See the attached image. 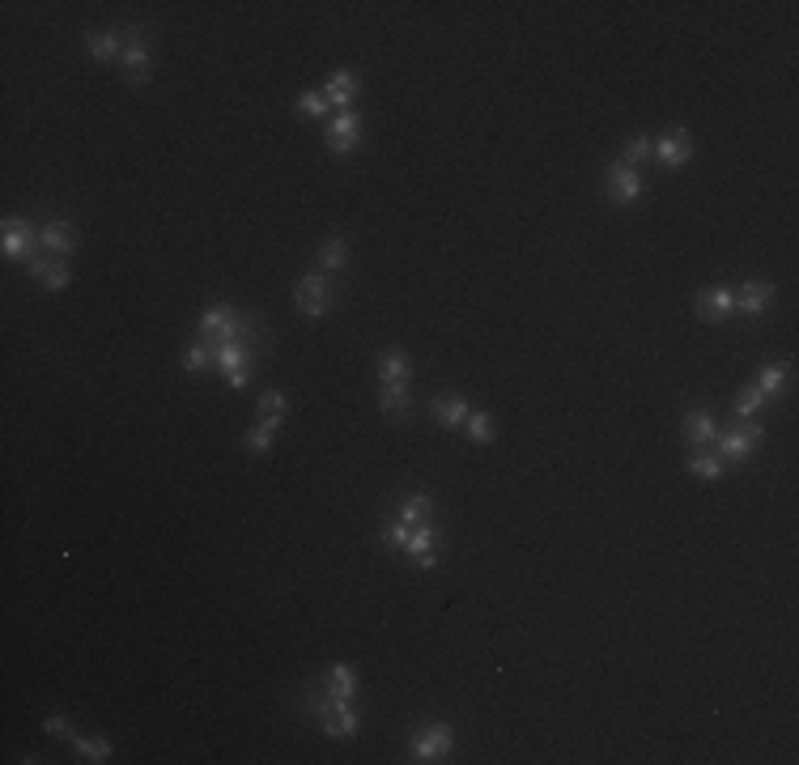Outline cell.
<instances>
[{
  "label": "cell",
  "mask_w": 799,
  "mask_h": 765,
  "mask_svg": "<svg viewBox=\"0 0 799 765\" xmlns=\"http://www.w3.org/2000/svg\"><path fill=\"white\" fill-rule=\"evenodd\" d=\"M85 51L94 56V60H124V34L115 30H90L85 34Z\"/></svg>",
  "instance_id": "obj_18"
},
{
  "label": "cell",
  "mask_w": 799,
  "mask_h": 765,
  "mask_svg": "<svg viewBox=\"0 0 799 765\" xmlns=\"http://www.w3.org/2000/svg\"><path fill=\"white\" fill-rule=\"evenodd\" d=\"M439 544H442L439 527H434V523H417L413 536H408V544H404V553L417 570H434V566H439Z\"/></svg>",
  "instance_id": "obj_6"
},
{
  "label": "cell",
  "mask_w": 799,
  "mask_h": 765,
  "mask_svg": "<svg viewBox=\"0 0 799 765\" xmlns=\"http://www.w3.org/2000/svg\"><path fill=\"white\" fill-rule=\"evenodd\" d=\"M689 473L698 476V481H718L723 476V459L710 456V451H693L689 456Z\"/></svg>",
  "instance_id": "obj_28"
},
{
  "label": "cell",
  "mask_w": 799,
  "mask_h": 765,
  "mask_svg": "<svg viewBox=\"0 0 799 765\" xmlns=\"http://www.w3.org/2000/svg\"><path fill=\"white\" fill-rule=\"evenodd\" d=\"M230 341H239L243 349H251V358L260 361L264 341H268V332L260 327V319H256L251 310H239V319H234V336H230Z\"/></svg>",
  "instance_id": "obj_15"
},
{
  "label": "cell",
  "mask_w": 799,
  "mask_h": 765,
  "mask_svg": "<svg viewBox=\"0 0 799 765\" xmlns=\"http://www.w3.org/2000/svg\"><path fill=\"white\" fill-rule=\"evenodd\" d=\"M651 153H655V141L638 132V136H630V141H625V153H621V162H625V166H638L642 158H651Z\"/></svg>",
  "instance_id": "obj_31"
},
{
  "label": "cell",
  "mask_w": 799,
  "mask_h": 765,
  "mask_svg": "<svg viewBox=\"0 0 799 765\" xmlns=\"http://www.w3.org/2000/svg\"><path fill=\"white\" fill-rule=\"evenodd\" d=\"M294 302L302 315H310V319H319L327 307H332V281L324 277V273H310V277L298 281V290H294Z\"/></svg>",
  "instance_id": "obj_7"
},
{
  "label": "cell",
  "mask_w": 799,
  "mask_h": 765,
  "mask_svg": "<svg viewBox=\"0 0 799 765\" xmlns=\"http://www.w3.org/2000/svg\"><path fill=\"white\" fill-rule=\"evenodd\" d=\"M757 391H761V396H783L786 391V366H766V370L757 375Z\"/></svg>",
  "instance_id": "obj_30"
},
{
  "label": "cell",
  "mask_w": 799,
  "mask_h": 765,
  "mask_svg": "<svg viewBox=\"0 0 799 765\" xmlns=\"http://www.w3.org/2000/svg\"><path fill=\"white\" fill-rule=\"evenodd\" d=\"M48 732L51 735H68V718L65 715H48Z\"/></svg>",
  "instance_id": "obj_37"
},
{
  "label": "cell",
  "mask_w": 799,
  "mask_h": 765,
  "mask_svg": "<svg viewBox=\"0 0 799 765\" xmlns=\"http://www.w3.org/2000/svg\"><path fill=\"white\" fill-rule=\"evenodd\" d=\"M642 170L638 166H625V162H612V166H604V192L612 196L617 204H630V200H638L642 196Z\"/></svg>",
  "instance_id": "obj_5"
},
{
  "label": "cell",
  "mask_w": 799,
  "mask_h": 765,
  "mask_svg": "<svg viewBox=\"0 0 799 765\" xmlns=\"http://www.w3.org/2000/svg\"><path fill=\"white\" fill-rule=\"evenodd\" d=\"M735 302L744 315H766V307L774 302V281H744Z\"/></svg>",
  "instance_id": "obj_17"
},
{
  "label": "cell",
  "mask_w": 799,
  "mask_h": 765,
  "mask_svg": "<svg viewBox=\"0 0 799 765\" xmlns=\"http://www.w3.org/2000/svg\"><path fill=\"white\" fill-rule=\"evenodd\" d=\"M408 536H413V527H408L404 519H387V523H383V544H387V549H400V553H404Z\"/></svg>",
  "instance_id": "obj_33"
},
{
  "label": "cell",
  "mask_w": 799,
  "mask_h": 765,
  "mask_svg": "<svg viewBox=\"0 0 799 765\" xmlns=\"http://www.w3.org/2000/svg\"><path fill=\"white\" fill-rule=\"evenodd\" d=\"M358 90H361L358 73H353V68H336V73L327 77V90H324V98H327V102H332V107H341V111H349V107L358 102Z\"/></svg>",
  "instance_id": "obj_11"
},
{
  "label": "cell",
  "mask_w": 799,
  "mask_h": 765,
  "mask_svg": "<svg viewBox=\"0 0 799 765\" xmlns=\"http://www.w3.org/2000/svg\"><path fill=\"white\" fill-rule=\"evenodd\" d=\"M39 243L48 247L56 260H65V256L77 251V230H73V222H48V226L39 230Z\"/></svg>",
  "instance_id": "obj_12"
},
{
  "label": "cell",
  "mask_w": 799,
  "mask_h": 765,
  "mask_svg": "<svg viewBox=\"0 0 799 765\" xmlns=\"http://www.w3.org/2000/svg\"><path fill=\"white\" fill-rule=\"evenodd\" d=\"M39 230L26 222V217H4V239H0V251L4 260H34L39 256Z\"/></svg>",
  "instance_id": "obj_1"
},
{
  "label": "cell",
  "mask_w": 799,
  "mask_h": 765,
  "mask_svg": "<svg viewBox=\"0 0 799 765\" xmlns=\"http://www.w3.org/2000/svg\"><path fill=\"white\" fill-rule=\"evenodd\" d=\"M358 145H361V115L341 111L332 124H327V149H332L336 158H349Z\"/></svg>",
  "instance_id": "obj_8"
},
{
  "label": "cell",
  "mask_w": 799,
  "mask_h": 765,
  "mask_svg": "<svg viewBox=\"0 0 799 765\" xmlns=\"http://www.w3.org/2000/svg\"><path fill=\"white\" fill-rule=\"evenodd\" d=\"M464 425H468V434H473L476 442H493V417H490V413H476V408H473Z\"/></svg>",
  "instance_id": "obj_34"
},
{
  "label": "cell",
  "mask_w": 799,
  "mask_h": 765,
  "mask_svg": "<svg viewBox=\"0 0 799 765\" xmlns=\"http://www.w3.org/2000/svg\"><path fill=\"white\" fill-rule=\"evenodd\" d=\"M378 408H383L387 417H395V422H404L408 408H413V400H408V383H383V387H378Z\"/></svg>",
  "instance_id": "obj_20"
},
{
  "label": "cell",
  "mask_w": 799,
  "mask_h": 765,
  "mask_svg": "<svg viewBox=\"0 0 799 765\" xmlns=\"http://www.w3.org/2000/svg\"><path fill=\"white\" fill-rule=\"evenodd\" d=\"M324 684L336 693L341 701H353L358 698V672L349 668V664H336V668H327V676H324Z\"/></svg>",
  "instance_id": "obj_24"
},
{
  "label": "cell",
  "mask_w": 799,
  "mask_h": 765,
  "mask_svg": "<svg viewBox=\"0 0 799 765\" xmlns=\"http://www.w3.org/2000/svg\"><path fill=\"white\" fill-rule=\"evenodd\" d=\"M234 319H239V310L226 307V302H213L204 315H200V336L213 344V349H221V344L234 336Z\"/></svg>",
  "instance_id": "obj_9"
},
{
  "label": "cell",
  "mask_w": 799,
  "mask_h": 765,
  "mask_svg": "<svg viewBox=\"0 0 799 765\" xmlns=\"http://www.w3.org/2000/svg\"><path fill=\"white\" fill-rule=\"evenodd\" d=\"M468 400H459V396H442V400H434V417H439V425H447V430H459V425L468 422Z\"/></svg>",
  "instance_id": "obj_23"
},
{
  "label": "cell",
  "mask_w": 799,
  "mask_h": 765,
  "mask_svg": "<svg viewBox=\"0 0 799 765\" xmlns=\"http://www.w3.org/2000/svg\"><path fill=\"white\" fill-rule=\"evenodd\" d=\"M256 408H260V422L277 430V425H281V417L290 413V400H285L281 391H264V396H260V404H256Z\"/></svg>",
  "instance_id": "obj_26"
},
{
  "label": "cell",
  "mask_w": 799,
  "mask_h": 765,
  "mask_svg": "<svg viewBox=\"0 0 799 765\" xmlns=\"http://www.w3.org/2000/svg\"><path fill=\"white\" fill-rule=\"evenodd\" d=\"M430 515H434V498H430V493H408L404 502H400V515H395V519H404L408 527H417V523H430Z\"/></svg>",
  "instance_id": "obj_25"
},
{
  "label": "cell",
  "mask_w": 799,
  "mask_h": 765,
  "mask_svg": "<svg viewBox=\"0 0 799 765\" xmlns=\"http://www.w3.org/2000/svg\"><path fill=\"white\" fill-rule=\"evenodd\" d=\"M358 727H361V715L353 710V701H341L332 715L319 723V732L324 735H332V740H353L358 735Z\"/></svg>",
  "instance_id": "obj_13"
},
{
  "label": "cell",
  "mask_w": 799,
  "mask_h": 765,
  "mask_svg": "<svg viewBox=\"0 0 799 765\" xmlns=\"http://www.w3.org/2000/svg\"><path fill=\"white\" fill-rule=\"evenodd\" d=\"M315 264H319V273H324V277H327V273L336 277L344 264H349V243H344V239H324L319 251H315Z\"/></svg>",
  "instance_id": "obj_19"
},
{
  "label": "cell",
  "mask_w": 799,
  "mask_h": 765,
  "mask_svg": "<svg viewBox=\"0 0 799 765\" xmlns=\"http://www.w3.org/2000/svg\"><path fill=\"white\" fill-rule=\"evenodd\" d=\"M73 744H77V752H82L85 761H111V744L102 735H77Z\"/></svg>",
  "instance_id": "obj_29"
},
{
  "label": "cell",
  "mask_w": 799,
  "mask_h": 765,
  "mask_svg": "<svg viewBox=\"0 0 799 765\" xmlns=\"http://www.w3.org/2000/svg\"><path fill=\"white\" fill-rule=\"evenodd\" d=\"M124 73H128V82L132 85H145L149 82V73H153V56H149V43H145V30L141 26H132L128 34H124Z\"/></svg>",
  "instance_id": "obj_4"
},
{
  "label": "cell",
  "mask_w": 799,
  "mask_h": 765,
  "mask_svg": "<svg viewBox=\"0 0 799 765\" xmlns=\"http://www.w3.org/2000/svg\"><path fill=\"white\" fill-rule=\"evenodd\" d=\"M30 277L34 281H43V290H51V293H60V290H68V264L65 260H48V256H34L30 260Z\"/></svg>",
  "instance_id": "obj_16"
},
{
  "label": "cell",
  "mask_w": 799,
  "mask_h": 765,
  "mask_svg": "<svg viewBox=\"0 0 799 765\" xmlns=\"http://www.w3.org/2000/svg\"><path fill=\"white\" fill-rule=\"evenodd\" d=\"M766 439V430H761V422H752V417H744V422L735 425L732 434H723L718 439V459H732V464H744V459L752 456V447Z\"/></svg>",
  "instance_id": "obj_3"
},
{
  "label": "cell",
  "mask_w": 799,
  "mask_h": 765,
  "mask_svg": "<svg viewBox=\"0 0 799 765\" xmlns=\"http://www.w3.org/2000/svg\"><path fill=\"white\" fill-rule=\"evenodd\" d=\"M655 158L664 166H685L689 158H693V136H689V128H672L668 136H659V141H655Z\"/></svg>",
  "instance_id": "obj_10"
},
{
  "label": "cell",
  "mask_w": 799,
  "mask_h": 765,
  "mask_svg": "<svg viewBox=\"0 0 799 765\" xmlns=\"http://www.w3.org/2000/svg\"><path fill=\"white\" fill-rule=\"evenodd\" d=\"M451 727L447 723H430L421 732L413 735V744H408V761H447V752H451Z\"/></svg>",
  "instance_id": "obj_2"
},
{
  "label": "cell",
  "mask_w": 799,
  "mask_h": 765,
  "mask_svg": "<svg viewBox=\"0 0 799 765\" xmlns=\"http://www.w3.org/2000/svg\"><path fill=\"white\" fill-rule=\"evenodd\" d=\"M298 111L307 115V119H324V115L332 111V102H327L324 94H315V90H310V94L298 98Z\"/></svg>",
  "instance_id": "obj_35"
},
{
  "label": "cell",
  "mask_w": 799,
  "mask_h": 765,
  "mask_svg": "<svg viewBox=\"0 0 799 765\" xmlns=\"http://www.w3.org/2000/svg\"><path fill=\"white\" fill-rule=\"evenodd\" d=\"M247 447H251V456H268L273 451V425H256L251 434H247Z\"/></svg>",
  "instance_id": "obj_36"
},
{
  "label": "cell",
  "mask_w": 799,
  "mask_h": 765,
  "mask_svg": "<svg viewBox=\"0 0 799 765\" xmlns=\"http://www.w3.org/2000/svg\"><path fill=\"white\" fill-rule=\"evenodd\" d=\"M685 439L693 442V447H710V442L718 439V434H715V417H710V413H701V408L685 413Z\"/></svg>",
  "instance_id": "obj_22"
},
{
  "label": "cell",
  "mask_w": 799,
  "mask_h": 765,
  "mask_svg": "<svg viewBox=\"0 0 799 765\" xmlns=\"http://www.w3.org/2000/svg\"><path fill=\"white\" fill-rule=\"evenodd\" d=\"M732 310H735V293H732V290H706V293H698V319H706V324H723Z\"/></svg>",
  "instance_id": "obj_14"
},
{
  "label": "cell",
  "mask_w": 799,
  "mask_h": 765,
  "mask_svg": "<svg viewBox=\"0 0 799 765\" xmlns=\"http://www.w3.org/2000/svg\"><path fill=\"white\" fill-rule=\"evenodd\" d=\"M213 361H217V349H213L204 336H196V341L183 349V366H187V370H204V366H213Z\"/></svg>",
  "instance_id": "obj_27"
},
{
  "label": "cell",
  "mask_w": 799,
  "mask_h": 765,
  "mask_svg": "<svg viewBox=\"0 0 799 765\" xmlns=\"http://www.w3.org/2000/svg\"><path fill=\"white\" fill-rule=\"evenodd\" d=\"M408 375H413V366H408L404 349H387L378 358V383H408Z\"/></svg>",
  "instance_id": "obj_21"
},
{
  "label": "cell",
  "mask_w": 799,
  "mask_h": 765,
  "mask_svg": "<svg viewBox=\"0 0 799 765\" xmlns=\"http://www.w3.org/2000/svg\"><path fill=\"white\" fill-rule=\"evenodd\" d=\"M761 404H766V396H761L757 387H744L740 396H735V417H740V422H744V417H757Z\"/></svg>",
  "instance_id": "obj_32"
}]
</instances>
